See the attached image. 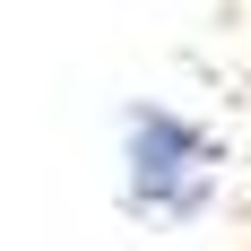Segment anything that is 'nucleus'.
<instances>
[{
  "label": "nucleus",
  "mask_w": 251,
  "mask_h": 251,
  "mask_svg": "<svg viewBox=\"0 0 251 251\" xmlns=\"http://www.w3.org/2000/svg\"><path fill=\"white\" fill-rule=\"evenodd\" d=\"M226 182V139L174 104L139 96L122 113V208L139 226H200Z\"/></svg>",
  "instance_id": "nucleus-1"
}]
</instances>
